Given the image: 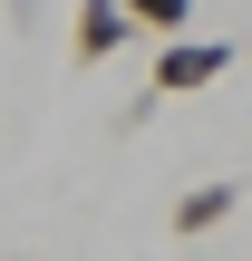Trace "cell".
Wrapping results in <instances>:
<instances>
[{"mask_svg":"<svg viewBox=\"0 0 252 261\" xmlns=\"http://www.w3.org/2000/svg\"><path fill=\"white\" fill-rule=\"evenodd\" d=\"M223 68H233L223 39H165V48H155V97H194V87H214Z\"/></svg>","mask_w":252,"mask_h":261,"instance_id":"6da1fadb","label":"cell"},{"mask_svg":"<svg viewBox=\"0 0 252 261\" xmlns=\"http://www.w3.org/2000/svg\"><path fill=\"white\" fill-rule=\"evenodd\" d=\"M126 10V29H146V39H175L185 19H194V0H117Z\"/></svg>","mask_w":252,"mask_h":261,"instance_id":"277c9868","label":"cell"},{"mask_svg":"<svg viewBox=\"0 0 252 261\" xmlns=\"http://www.w3.org/2000/svg\"><path fill=\"white\" fill-rule=\"evenodd\" d=\"M223 213H233V184H194V194L175 203V232H214Z\"/></svg>","mask_w":252,"mask_h":261,"instance_id":"3957f363","label":"cell"},{"mask_svg":"<svg viewBox=\"0 0 252 261\" xmlns=\"http://www.w3.org/2000/svg\"><path fill=\"white\" fill-rule=\"evenodd\" d=\"M136 29H126V10L117 0H78V68H97V58H117Z\"/></svg>","mask_w":252,"mask_h":261,"instance_id":"7a4b0ae2","label":"cell"}]
</instances>
